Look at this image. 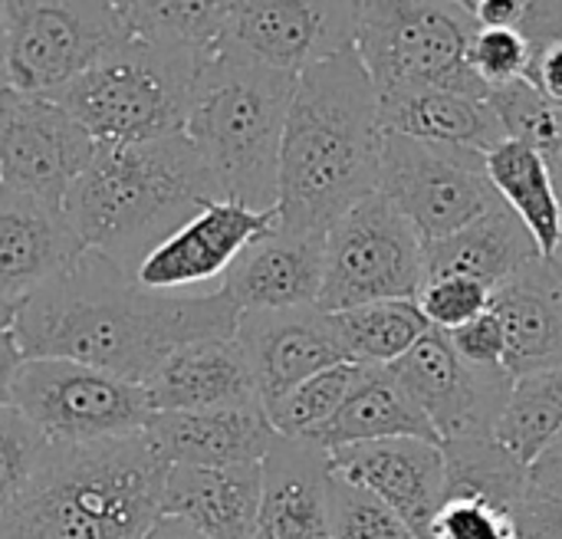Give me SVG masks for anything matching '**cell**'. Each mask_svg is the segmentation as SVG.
Masks as SVG:
<instances>
[{
	"label": "cell",
	"mask_w": 562,
	"mask_h": 539,
	"mask_svg": "<svg viewBox=\"0 0 562 539\" xmlns=\"http://www.w3.org/2000/svg\"><path fill=\"white\" fill-rule=\"evenodd\" d=\"M296 76L270 69L224 46L211 56L191 92L184 135L211 168L224 201L277 211L280 148Z\"/></svg>",
	"instance_id": "277c9868"
},
{
	"label": "cell",
	"mask_w": 562,
	"mask_h": 539,
	"mask_svg": "<svg viewBox=\"0 0 562 539\" xmlns=\"http://www.w3.org/2000/svg\"><path fill=\"white\" fill-rule=\"evenodd\" d=\"M234 339L247 356L263 408L306 379L349 362L333 316L319 306L240 313Z\"/></svg>",
	"instance_id": "2e32d148"
},
{
	"label": "cell",
	"mask_w": 562,
	"mask_h": 539,
	"mask_svg": "<svg viewBox=\"0 0 562 539\" xmlns=\"http://www.w3.org/2000/svg\"><path fill=\"white\" fill-rule=\"evenodd\" d=\"M10 86V72H7V36H3V3H0V89Z\"/></svg>",
	"instance_id": "681fc988"
},
{
	"label": "cell",
	"mask_w": 562,
	"mask_h": 539,
	"mask_svg": "<svg viewBox=\"0 0 562 539\" xmlns=\"http://www.w3.org/2000/svg\"><path fill=\"white\" fill-rule=\"evenodd\" d=\"M336 478L369 491L389 510H395L418 539H428V527L445 501L448 471L441 445L418 438L372 441L356 448L329 451Z\"/></svg>",
	"instance_id": "e0dca14e"
},
{
	"label": "cell",
	"mask_w": 562,
	"mask_h": 539,
	"mask_svg": "<svg viewBox=\"0 0 562 539\" xmlns=\"http://www.w3.org/2000/svg\"><path fill=\"white\" fill-rule=\"evenodd\" d=\"M487 102L497 112L507 138L533 145L540 155L562 148V105L537 92L527 79L487 89Z\"/></svg>",
	"instance_id": "836d02e7"
},
{
	"label": "cell",
	"mask_w": 562,
	"mask_h": 539,
	"mask_svg": "<svg viewBox=\"0 0 562 539\" xmlns=\"http://www.w3.org/2000/svg\"><path fill=\"white\" fill-rule=\"evenodd\" d=\"M497 198L524 221L543 257H557L562 244V207L547 158L524 142H501L484 155Z\"/></svg>",
	"instance_id": "83f0119b"
},
{
	"label": "cell",
	"mask_w": 562,
	"mask_h": 539,
	"mask_svg": "<svg viewBox=\"0 0 562 539\" xmlns=\"http://www.w3.org/2000/svg\"><path fill=\"white\" fill-rule=\"evenodd\" d=\"M530 43L527 82L550 102L562 105V3H527L517 26Z\"/></svg>",
	"instance_id": "74e56055"
},
{
	"label": "cell",
	"mask_w": 562,
	"mask_h": 539,
	"mask_svg": "<svg viewBox=\"0 0 562 539\" xmlns=\"http://www.w3.org/2000/svg\"><path fill=\"white\" fill-rule=\"evenodd\" d=\"M122 30L211 59L227 43L231 3H115Z\"/></svg>",
	"instance_id": "4dcf8cb0"
},
{
	"label": "cell",
	"mask_w": 562,
	"mask_h": 539,
	"mask_svg": "<svg viewBox=\"0 0 562 539\" xmlns=\"http://www.w3.org/2000/svg\"><path fill=\"white\" fill-rule=\"evenodd\" d=\"M530 491L533 494H562V431L560 438L540 454V461L530 468Z\"/></svg>",
	"instance_id": "ee69618b"
},
{
	"label": "cell",
	"mask_w": 562,
	"mask_h": 539,
	"mask_svg": "<svg viewBox=\"0 0 562 539\" xmlns=\"http://www.w3.org/2000/svg\"><path fill=\"white\" fill-rule=\"evenodd\" d=\"M425 287V240L375 191L326 231L323 313H346L369 303L418 300Z\"/></svg>",
	"instance_id": "ba28073f"
},
{
	"label": "cell",
	"mask_w": 562,
	"mask_h": 539,
	"mask_svg": "<svg viewBox=\"0 0 562 539\" xmlns=\"http://www.w3.org/2000/svg\"><path fill=\"white\" fill-rule=\"evenodd\" d=\"M329 316L349 362L366 369H392L431 333L415 300L369 303Z\"/></svg>",
	"instance_id": "f1b7e54d"
},
{
	"label": "cell",
	"mask_w": 562,
	"mask_h": 539,
	"mask_svg": "<svg viewBox=\"0 0 562 539\" xmlns=\"http://www.w3.org/2000/svg\"><path fill=\"white\" fill-rule=\"evenodd\" d=\"M366 366L356 362H342L333 366L313 379H306L303 385H296L293 392H286L283 398H277L273 405H267V418L273 425V431L280 438H296V441H310L349 398V392L356 389L359 375Z\"/></svg>",
	"instance_id": "d6a6232c"
},
{
	"label": "cell",
	"mask_w": 562,
	"mask_h": 539,
	"mask_svg": "<svg viewBox=\"0 0 562 539\" xmlns=\"http://www.w3.org/2000/svg\"><path fill=\"white\" fill-rule=\"evenodd\" d=\"M520 537L527 539H562V494H533L517 510Z\"/></svg>",
	"instance_id": "b9f144b4"
},
{
	"label": "cell",
	"mask_w": 562,
	"mask_h": 539,
	"mask_svg": "<svg viewBox=\"0 0 562 539\" xmlns=\"http://www.w3.org/2000/svg\"><path fill=\"white\" fill-rule=\"evenodd\" d=\"M395 438H418L441 445L428 418L408 398L402 382L392 369H362L356 389L342 402V408L310 438L323 451L372 445V441H395Z\"/></svg>",
	"instance_id": "4316f807"
},
{
	"label": "cell",
	"mask_w": 562,
	"mask_h": 539,
	"mask_svg": "<svg viewBox=\"0 0 562 539\" xmlns=\"http://www.w3.org/2000/svg\"><path fill=\"white\" fill-rule=\"evenodd\" d=\"M277 211H250L237 201H214L165 244H158L135 270L138 287L151 293H201L224 283L237 257L277 227Z\"/></svg>",
	"instance_id": "5bb4252c"
},
{
	"label": "cell",
	"mask_w": 562,
	"mask_h": 539,
	"mask_svg": "<svg viewBox=\"0 0 562 539\" xmlns=\"http://www.w3.org/2000/svg\"><path fill=\"white\" fill-rule=\"evenodd\" d=\"M142 389L155 415L260 405L254 372L237 339H201L175 349Z\"/></svg>",
	"instance_id": "7402d4cb"
},
{
	"label": "cell",
	"mask_w": 562,
	"mask_h": 539,
	"mask_svg": "<svg viewBox=\"0 0 562 539\" xmlns=\"http://www.w3.org/2000/svg\"><path fill=\"white\" fill-rule=\"evenodd\" d=\"M477 20L464 3L382 0L359 3L356 53L379 92L451 89L487 99V86L468 66Z\"/></svg>",
	"instance_id": "52a82bcc"
},
{
	"label": "cell",
	"mask_w": 562,
	"mask_h": 539,
	"mask_svg": "<svg viewBox=\"0 0 562 539\" xmlns=\"http://www.w3.org/2000/svg\"><path fill=\"white\" fill-rule=\"evenodd\" d=\"M359 3H231L227 43L270 69L300 76L356 49Z\"/></svg>",
	"instance_id": "9a60e30c"
},
{
	"label": "cell",
	"mask_w": 562,
	"mask_h": 539,
	"mask_svg": "<svg viewBox=\"0 0 562 539\" xmlns=\"http://www.w3.org/2000/svg\"><path fill=\"white\" fill-rule=\"evenodd\" d=\"M23 362H26V356H23L13 329L0 333V408L13 405V385H16Z\"/></svg>",
	"instance_id": "f6af8a7d"
},
{
	"label": "cell",
	"mask_w": 562,
	"mask_h": 539,
	"mask_svg": "<svg viewBox=\"0 0 562 539\" xmlns=\"http://www.w3.org/2000/svg\"><path fill=\"white\" fill-rule=\"evenodd\" d=\"M49 441L13 408H0V517H7L33 484Z\"/></svg>",
	"instance_id": "d590c367"
},
{
	"label": "cell",
	"mask_w": 562,
	"mask_h": 539,
	"mask_svg": "<svg viewBox=\"0 0 562 539\" xmlns=\"http://www.w3.org/2000/svg\"><path fill=\"white\" fill-rule=\"evenodd\" d=\"M16 310H20V303L0 300V333L13 329V323H16Z\"/></svg>",
	"instance_id": "f907efd6"
},
{
	"label": "cell",
	"mask_w": 562,
	"mask_h": 539,
	"mask_svg": "<svg viewBox=\"0 0 562 539\" xmlns=\"http://www.w3.org/2000/svg\"><path fill=\"white\" fill-rule=\"evenodd\" d=\"M543 158H547V165H550V175H553L557 198H560V207H562V148L560 151H553V155H543Z\"/></svg>",
	"instance_id": "c3c4849f"
},
{
	"label": "cell",
	"mask_w": 562,
	"mask_h": 539,
	"mask_svg": "<svg viewBox=\"0 0 562 539\" xmlns=\"http://www.w3.org/2000/svg\"><path fill=\"white\" fill-rule=\"evenodd\" d=\"M142 435L168 468L204 471L260 464L280 438L260 405L221 412H158Z\"/></svg>",
	"instance_id": "d6986e66"
},
{
	"label": "cell",
	"mask_w": 562,
	"mask_h": 539,
	"mask_svg": "<svg viewBox=\"0 0 562 539\" xmlns=\"http://www.w3.org/2000/svg\"><path fill=\"white\" fill-rule=\"evenodd\" d=\"M520 539H527V537H520Z\"/></svg>",
	"instance_id": "f5cc1de1"
},
{
	"label": "cell",
	"mask_w": 562,
	"mask_h": 539,
	"mask_svg": "<svg viewBox=\"0 0 562 539\" xmlns=\"http://www.w3.org/2000/svg\"><path fill=\"white\" fill-rule=\"evenodd\" d=\"M392 375L428 418L441 445L494 435L514 389L507 369L468 366L438 329H431L402 362H395Z\"/></svg>",
	"instance_id": "4fadbf2b"
},
{
	"label": "cell",
	"mask_w": 562,
	"mask_h": 539,
	"mask_svg": "<svg viewBox=\"0 0 562 539\" xmlns=\"http://www.w3.org/2000/svg\"><path fill=\"white\" fill-rule=\"evenodd\" d=\"M382 148L379 92L359 53L346 49L303 69L280 148V224L326 234L379 191Z\"/></svg>",
	"instance_id": "7a4b0ae2"
},
{
	"label": "cell",
	"mask_w": 562,
	"mask_h": 539,
	"mask_svg": "<svg viewBox=\"0 0 562 539\" xmlns=\"http://www.w3.org/2000/svg\"><path fill=\"white\" fill-rule=\"evenodd\" d=\"M142 539H211V537H204L198 527H191V524H188V520H181V517L161 514V517L151 524V530H148Z\"/></svg>",
	"instance_id": "bcb514c9"
},
{
	"label": "cell",
	"mask_w": 562,
	"mask_h": 539,
	"mask_svg": "<svg viewBox=\"0 0 562 539\" xmlns=\"http://www.w3.org/2000/svg\"><path fill=\"white\" fill-rule=\"evenodd\" d=\"M214 201H224V194L181 132L138 145H95L63 211L86 250L135 277L158 244Z\"/></svg>",
	"instance_id": "3957f363"
},
{
	"label": "cell",
	"mask_w": 562,
	"mask_h": 539,
	"mask_svg": "<svg viewBox=\"0 0 562 539\" xmlns=\"http://www.w3.org/2000/svg\"><path fill=\"white\" fill-rule=\"evenodd\" d=\"M161 514L181 517L211 539H257L260 464L244 468H171Z\"/></svg>",
	"instance_id": "cb8c5ba5"
},
{
	"label": "cell",
	"mask_w": 562,
	"mask_h": 539,
	"mask_svg": "<svg viewBox=\"0 0 562 539\" xmlns=\"http://www.w3.org/2000/svg\"><path fill=\"white\" fill-rule=\"evenodd\" d=\"M557 260H560V263H562V244H560V250H557Z\"/></svg>",
	"instance_id": "816d5d0a"
},
{
	"label": "cell",
	"mask_w": 562,
	"mask_h": 539,
	"mask_svg": "<svg viewBox=\"0 0 562 539\" xmlns=\"http://www.w3.org/2000/svg\"><path fill=\"white\" fill-rule=\"evenodd\" d=\"M448 343L454 346V352L474 366V369H507V333L504 323L494 310H487L484 316H477L474 323L445 333Z\"/></svg>",
	"instance_id": "60d3db41"
},
{
	"label": "cell",
	"mask_w": 562,
	"mask_h": 539,
	"mask_svg": "<svg viewBox=\"0 0 562 539\" xmlns=\"http://www.w3.org/2000/svg\"><path fill=\"white\" fill-rule=\"evenodd\" d=\"M240 310L224 287L151 293L95 250L30 293L13 323L26 359H69L145 385L181 346L234 339Z\"/></svg>",
	"instance_id": "6da1fadb"
},
{
	"label": "cell",
	"mask_w": 562,
	"mask_h": 539,
	"mask_svg": "<svg viewBox=\"0 0 562 539\" xmlns=\"http://www.w3.org/2000/svg\"><path fill=\"white\" fill-rule=\"evenodd\" d=\"M418 310L428 319L431 329L438 333H454L468 323H474L477 316H484L494 303V290L484 287L474 277H461V273H435L425 277V287L418 293Z\"/></svg>",
	"instance_id": "8d00e7d4"
},
{
	"label": "cell",
	"mask_w": 562,
	"mask_h": 539,
	"mask_svg": "<svg viewBox=\"0 0 562 539\" xmlns=\"http://www.w3.org/2000/svg\"><path fill=\"white\" fill-rule=\"evenodd\" d=\"M0 539H49V537H43L40 530L26 527L23 520H16L13 514H7V517H0Z\"/></svg>",
	"instance_id": "7dc6e473"
},
{
	"label": "cell",
	"mask_w": 562,
	"mask_h": 539,
	"mask_svg": "<svg viewBox=\"0 0 562 539\" xmlns=\"http://www.w3.org/2000/svg\"><path fill=\"white\" fill-rule=\"evenodd\" d=\"M207 59L132 36H122L53 102H59L95 145H138L181 135L194 79Z\"/></svg>",
	"instance_id": "8992f818"
},
{
	"label": "cell",
	"mask_w": 562,
	"mask_h": 539,
	"mask_svg": "<svg viewBox=\"0 0 562 539\" xmlns=\"http://www.w3.org/2000/svg\"><path fill=\"white\" fill-rule=\"evenodd\" d=\"M562 431V369L514 379L510 398L494 425V441L527 471Z\"/></svg>",
	"instance_id": "f546056e"
},
{
	"label": "cell",
	"mask_w": 562,
	"mask_h": 539,
	"mask_svg": "<svg viewBox=\"0 0 562 539\" xmlns=\"http://www.w3.org/2000/svg\"><path fill=\"white\" fill-rule=\"evenodd\" d=\"M323 247L326 234L290 231L277 221L237 257L221 287L240 313L316 306L323 293Z\"/></svg>",
	"instance_id": "ac0fdd59"
},
{
	"label": "cell",
	"mask_w": 562,
	"mask_h": 539,
	"mask_svg": "<svg viewBox=\"0 0 562 539\" xmlns=\"http://www.w3.org/2000/svg\"><path fill=\"white\" fill-rule=\"evenodd\" d=\"M428 539H520L517 514L474 497V494H445Z\"/></svg>",
	"instance_id": "f35d334b"
},
{
	"label": "cell",
	"mask_w": 562,
	"mask_h": 539,
	"mask_svg": "<svg viewBox=\"0 0 562 539\" xmlns=\"http://www.w3.org/2000/svg\"><path fill=\"white\" fill-rule=\"evenodd\" d=\"M82 250L63 207L0 188V300L23 303Z\"/></svg>",
	"instance_id": "ffe728a7"
},
{
	"label": "cell",
	"mask_w": 562,
	"mask_h": 539,
	"mask_svg": "<svg viewBox=\"0 0 562 539\" xmlns=\"http://www.w3.org/2000/svg\"><path fill=\"white\" fill-rule=\"evenodd\" d=\"M540 247L524 221L501 201L474 224L425 247V277L461 273L497 290L524 267L540 260Z\"/></svg>",
	"instance_id": "484cf974"
},
{
	"label": "cell",
	"mask_w": 562,
	"mask_h": 539,
	"mask_svg": "<svg viewBox=\"0 0 562 539\" xmlns=\"http://www.w3.org/2000/svg\"><path fill=\"white\" fill-rule=\"evenodd\" d=\"M491 310L507 333L510 379L562 369V263L540 257L494 290Z\"/></svg>",
	"instance_id": "603a6c76"
},
{
	"label": "cell",
	"mask_w": 562,
	"mask_h": 539,
	"mask_svg": "<svg viewBox=\"0 0 562 539\" xmlns=\"http://www.w3.org/2000/svg\"><path fill=\"white\" fill-rule=\"evenodd\" d=\"M468 66L474 76L487 86H510L517 79H527L530 69V43L520 30H491L477 26L471 49H468Z\"/></svg>",
	"instance_id": "ab89813d"
},
{
	"label": "cell",
	"mask_w": 562,
	"mask_h": 539,
	"mask_svg": "<svg viewBox=\"0 0 562 539\" xmlns=\"http://www.w3.org/2000/svg\"><path fill=\"white\" fill-rule=\"evenodd\" d=\"M95 155V138L53 99L0 89V188L63 207Z\"/></svg>",
	"instance_id": "7c38bea8"
},
{
	"label": "cell",
	"mask_w": 562,
	"mask_h": 539,
	"mask_svg": "<svg viewBox=\"0 0 562 539\" xmlns=\"http://www.w3.org/2000/svg\"><path fill=\"white\" fill-rule=\"evenodd\" d=\"M168 471L145 435L49 445L10 514L49 539H142L161 517Z\"/></svg>",
	"instance_id": "5b68a950"
},
{
	"label": "cell",
	"mask_w": 562,
	"mask_h": 539,
	"mask_svg": "<svg viewBox=\"0 0 562 539\" xmlns=\"http://www.w3.org/2000/svg\"><path fill=\"white\" fill-rule=\"evenodd\" d=\"M468 10L474 13L477 26L517 30L527 13V0H468Z\"/></svg>",
	"instance_id": "7bdbcfd3"
},
{
	"label": "cell",
	"mask_w": 562,
	"mask_h": 539,
	"mask_svg": "<svg viewBox=\"0 0 562 539\" xmlns=\"http://www.w3.org/2000/svg\"><path fill=\"white\" fill-rule=\"evenodd\" d=\"M3 36L10 86L53 99L122 36V20L115 3L13 0L3 3Z\"/></svg>",
	"instance_id": "8fae6325"
},
{
	"label": "cell",
	"mask_w": 562,
	"mask_h": 539,
	"mask_svg": "<svg viewBox=\"0 0 562 539\" xmlns=\"http://www.w3.org/2000/svg\"><path fill=\"white\" fill-rule=\"evenodd\" d=\"M379 194L418 231L425 247L458 234L501 204L481 151L395 132H385Z\"/></svg>",
	"instance_id": "30bf717a"
},
{
	"label": "cell",
	"mask_w": 562,
	"mask_h": 539,
	"mask_svg": "<svg viewBox=\"0 0 562 539\" xmlns=\"http://www.w3.org/2000/svg\"><path fill=\"white\" fill-rule=\"evenodd\" d=\"M329 539H418L405 520L369 491L333 474L329 481Z\"/></svg>",
	"instance_id": "e575fe53"
},
{
	"label": "cell",
	"mask_w": 562,
	"mask_h": 539,
	"mask_svg": "<svg viewBox=\"0 0 562 539\" xmlns=\"http://www.w3.org/2000/svg\"><path fill=\"white\" fill-rule=\"evenodd\" d=\"M379 112L385 132L418 142L471 148L481 155L507 142L497 112L481 96H464L451 89H415L379 99Z\"/></svg>",
	"instance_id": "d4e9b609"
},
{
	"label": "cell",
	"mask_w": 562,
	"mask_h": 539,
	"mask_svg": "<svg viewBox=\"0 0 562 539\" xmlns=\"http://www.w3.org/2000/svg\"><path fill=\"white\" fill-rule=\"evenodd\" d=\"M13 408L49 445L135 438L155 415L142 385L69 359H26L13 385Z\"/></svg>",
	"instance_id": "9c48e42d"
},
{
	"label": "cell",
	"mask_w": 562,
	"mask_h": 539,
	"mask_svg": "<svg viewBox=\"0 0 562 539\" xmlns=\"http://www.w3.org/2000/svg\"><path fill=\"white\" fill-rule=\"evenodd\" d=\"M329 451L277 438L260 461L257 539H329Z\"/></svg>",
	"instance_id": "44dd1931"
},
{
	"label": "cell",
	"mask_w": 562,
	"mask_h": 539,
	"mask_svg": "<svg viewBox=\"0 0 562 539\" xmlns=\"http://www.w3.org/2000/svg\"><path fill=\"white\" fill-rule=\"evenodd\" d=\"M441 451L448 471L445 494H474L510 514H517L530 497V471L517 458H510L494 441V435L458 438L441 445Z\"/></svg>",
	"instance_id": "1f68e13d"
}]
</instances>
